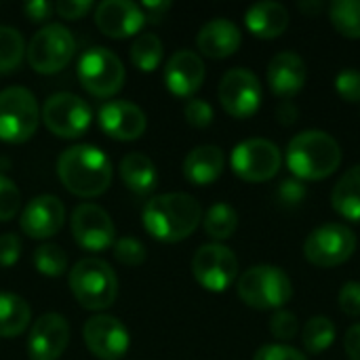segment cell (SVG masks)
Masks as SVG:
<instances>
[{
  "label": "cell",
  "mask_w": 360,
  "mask_h": 360,
  "mask_svg": "<svg viewBox=\"0 0 360 360\" xmlns=\"http://www.w3.org/2000/svg\"><path fill=\"white\" fill-rule=\"evenodd\" d=\"M300 8L306 13V15H319L323 8H325V2H321V0H302L300 2Z\"/></svg>",
  "instance_id": "c3c4849f"
},
{
  "label": "cell",
  "mask_w": 360,
  "mask_h": 360,
  "mask_svg": "<svg viewBox=\"0 0 360 360\" xmlns=\"http://www.w3.org/2000/svg\"><path fill=\"white\" fill-rule=\"evenodd\" d=\"M93 8L91 0H59L55 4V11L63 17V19H80L84 17L89 11Z\"/></svg>",
  "instance_id": "7bdbcfd3"
},
{
  "label": "cell",
  "mask_w": 360,
  "mask_h": 360,
  "mask_svg": "<svg viewBox=\"0 0 360 360\" xmlns=\"http://www.w3.org/2000/svg\"><path fill=\"white\" fill-rule=\"evenodd\" d=\"M91 118L93 114L89 103L82 97L68 91L49 95L42 105V120L46 129L57 137H65V139L80 137L89 129Z\"/></svg>",
  "instance_id": "8fae6325"
},
{
  "label": "cell",
  "mask_w": 360,
  "mask_h": 360,
  "mask_svg": "<svg viewBox=\"0 0 360 360\" xmlns=\"http://www.w3.org/2000/svg\"><path fill=\"white\" fill-rule=\"evenodd\" d=\"M162 42L156 34L152 32H146V34H139L135 38V42L131 44V61L143 70V72H152L160 65L162 61Z\"/></svg>",
  "instance_id": "4dcf8cb0"
},
{
  "label": "cell",
  "mask_w": 360,
  "mask_h": 360,
  "mask_svg": "<svg viewBox=\"0 0 360 360\" xmlns=\"http://www.w3.org/2000/svg\"><path fill=\"white\" fill-rule=\"evenodd\" d=\"M238 297L255 310H281L293 297V283L283 268L253 266L236 283Z\"/></svg>",
  "instance_id": "5b68a950"
},
{
  "label": "cell",
  "mask_w": 360,
  "mask_h": 360,
  "mask_svg": "<svg viewBox=\"0 0 360 360\" xmlns=\"http://www.w3.org/2000/svg\"><path fill=\"white\" fill-rule=\"evenodd\" d=\"M78 80L95 97H112L124 84V65L105 46H93L78 59Z\"/></svg>",
  "instance_id": "ba28073f"
},
{
  "label": "cell",
  "mask_w": 360,
  "mask_h": 360,
  "mask_svg": "<svg viewBox=\"0 0 360 360\" xmlns=\"http://www.w3.org/2000/svg\"><path fill=\"white\" fill-rule=\"evenodd\" d=\"M205 82L202 57L190 49L175 51L165 65V84L173 95L190 97Z\"/></svg>",
  "instance_id": "ffe728a7"
},
{
  "label": "cell",
  "mask_w": 360,
  "mask_h": 360,
  "mask_svg": "<svg viewBox=\"0 0 360 360\" xmlns=\"http://www.w3.org/2000/svg\"><path fill=\"white\" fill-rule=\"evenodd\" d=\"M99 127L112 139L133 141L143 135L148 120L139 105L124 99H116V101H105L99 108Z\"/></svg>",
  "instance_id": "d6986e66"
},
{
  "label": "cell",
  "mask_w": 360,
  "mask_h": 360,
  "mask_svg": "<svg viewBox=\"0 0 360 360\" xmlns=\"http://www.w3.org/2000/svg\"><path fill=\"white\" fill-rule=\"evenodd\" d=\"M240 42H243L240 27L234 21L224 19V17L207 21L196 36L198 51L213 59H224V57L234 55Z\"/></svg>",
  "instance_id": "7402d4cb"
},
{
  "label": "cell",
  "mask_w": 360,
  "mask_h": 360,
  "mask_svg": "<svg viewBox=\"0 0 360 360\" xmlns=\"http://www.w3.org/2000/svg\"><path fill=\"white\" fill-rule=\"evenodd\" d=\"M70 289L82 308L105 310L118 297V278L108 262L84 257L70 270Z\"/></svg>",
  "instance_id": "277c9868"
},
{
  "label": "cell",
  "mask_w": 360,
  "mask_h": 360,
  "mask_svg": "<svg viewBox=\"0 0 360 360\" xmlns=\"http://www.w3.org/2000/svg\"><path fill=\"white\" fill-rule=\"evenodd\" d=\"M82 338L89 352L99 360H118L129 350L127 327L108 314L91 316L82 327Z\"/></svg>",
  "instance_id": "9a60e30c"
},
{
  "label": "cell",
  "mask_w": 360,
  "mask_h": 360,
  "mask_svg": "<svg viewBox=\"0 0 360 360\" xmlns=\"http://www.w3.org/2000/svg\"><path fill=\"white\" fill-rule=\"evenodd\" d=\"M356 234L346 224H325L312 230L304 243V255L312 266L335 268L348 262L356 251Z\"/></svg>",
  "instance_id": "9c48e42d"
},
{
  "label": "cell",
  "mask_w": 360,
  "mask_h": 360,
  "mask_svg": "<svg viewBox=\"0 0 360 360\" xmlns=\"http://www.w3.org/2000/svg\"><path fill=\"white\" fill-rule=\"evenodd\" d=\"M74 51H76V40L72 32L61 23H46L32 36L25 55H27V63L36 72L53 74L70 63Z\"/></svg>",
  "instance_id": "52a82bcc"
},
{
  "label": "cell",
  "mask_w": 360,
  "mask_h": 360,
  "mask_svg": "<svg viewBox=\"0 0 360 360\" xmlns=\"http://www.w3.org/2000/svg\"><path fill=\"white\" fill-rule=\"evenodd\" d=\"M70 226H72L74 240L86 251H103L110 245H114L116 238L114 221L108 215V211L101 209L99 205L93 202L78 205L72 213Z\"/></svg>",
  "instance_id": "5bb4252c"
},
{
  "label": "cell",
  "mask_w": 360,
  "mask_h": 360,
  "mask_svg": "<svg viewBox=\"0 0 360 360\" xmlns=\"http://www.w3.org/2000/svg\"><path fill=\"white\" fill-rule=\"evenodd\" d=\"M344 348H346V354L350 360H360V323L352 325L348 331H346V338H344Z\"/></svg>",
  "instance_id": "bcb514c9"
},
{
  "label": "cell",
  "mask_w": 360,
  "mask_h": 360,
  "mask_svg": "<svg viewBox=\"0 0 360 360\" xmlns=\"http://www.w3.org/2000/svg\"><path fill=\"white\" fill-rule=\"evenodd\" d=\"M245 23L249 32L257 38H278L289 27V11L281 2L262 0L249 6V11L245 13Z\"/></svg>",
  "instance_id": "603a6c76"
},
{
  "label": "cell",
  "mask_w": 360,
  "mask_h": 360,
  "mask_svg": "<svg viewBox=\"0 0 360 360\" xmlns=\"http://www.w3.org/2000/svg\"><path fill=\"white\" fill-rule=\"evenodd\" d=\"M276 120L285 127H291L300 120V108L291 99H283L276 108Z\"/></svg>",
  "instance_id": "f6af8a7d"
},
{
  "label": "cell",
  "mask_w": 360,
  "mask_h": 360,
  "mask_svg": "<svg viewBox=\"0 0 360 360\" xmlns=\"http://www.w3.org/2000/svg\"><path fill=\"white\" fill-rule=\"evenodd\" d=\"M146 255L148 251L143 243L133 236H122L114 243V257L122 266H141L146 262Z\"/></svg>",
  "instance_id": "836d02e7"
},
{
  "label": "cell",
  "mask_w": 360,
  "mask_h": 360,
  "mask_svg": "<svg viewBox=\"0 0 360 360\" xmlns=\"http://www.w3.org/2000/svg\"><path fill=\"white\" fill-rule=\"evenodd\" d=\"M270 331L278 342H291L300 331L297 316L289 310H276L270 321Z\"/></svg>",
  "instance_id": "d590c367"
},
{
  "label": "cell",
  "mask_w": 360,
  "mask_h": 360,
  "mask_svg": "<svg viewBox=\"0 0 360 360\" xmlns=\"http://www.w3.org/2000/svg\"><path fill=\"white\" fill-rule=\"evenodd\" d=\"M342 165L338 139L325 131L308 129L297 133L287 146V167L297 179H325Z\"/></svg>",
  "instance_id": "3957f363"
},
{
  "label": "cell",
  "mask_w": 360,
  "mask_h": 360,
  "mask_svg": "<svg viewBox=\"0 0 360 360\" xmlns=\"http://www.w3.org/2000/svg\"><path fill=\"white\" fill-rule=\"evenodd\" d=\"M34 266L40 274L44 276H61L65 274L68 270V255L65 251L55 245V243H46V245H40L36 251H34Z\"/></svg>",
  "instance_id": "d6a6232c"
},
{
  "label": "cell",
  "mask_w": 360,
  "mask_h": 360,
  "mask_svg": "<svg viewBox=\"0 0 360 360\" xmlns=\"http://www.w3.org/2000/svg\"><path fill=\"white\" fill-rule=\"evenodd\" d=\"M340 308L344 314L356 319L360 316V283L359 281H348L342 285L340 295H338Z\"/></svg>",
  "instance_id": "ab89813d"
},
{
  "label": "cell",
  "mask_w": 360,
  "mask_h": 360,
  "mask_svg": "<svg viewBox=\"0 0 360 360\" xmlns=\"http://www.w3.org/2000/svg\"><path fill=\"white\" fill-rule=\"evenodd\" d=\"M281 162H283V156H281L278 146L262 137L240 141L232 150V156H230L232 171L240 179L251 181V184H262V181L272 179L278 173Z\"/></svg>",
  "instance_id": "30bf717a"
},
{
  "label": "cell",
  "mask_w": 360,
  "mask_h": 360,
  "mask_svg": "<svg viewBox=\"0 0 360 360\" xmlns=\"http://www.w3.org/2000/svg\"><path fill=\"white\" fill-rule=\"evenodd\" d=\"M329 19L342 36L360 38V0H333Z\"/></svg>",
  "instance_id": "f1b7e54d"
},
{
  "label": "cell",
  "mask_w": 360,
  "mask_h": 360,
  "mask_svg": "<svg viewBox=\"0 0 360 360\" xmlns=\"http://www.w3.org/2000/svg\"><path fill=\"white\" fill-rule=\"evenodd\" d=\"M21 255V240L17 234H2L0 236V266H13Z\"/></svg>",
  "instance_id": "b9f144b4"
},
{
  "label": "cell",
  "mask_w": 360,
  "mask_h": 360,
  "mask_svg": "<svg viewBox=\"0 0 360 360\" xmlns=\"http://www.w3.org/2000/svg\"><path fill=\"white\" fill-rule=\"evenodd\" d=\"M276 198L281 200L283 207H300L306 198V186L302 179L297 177H291V179H283L278 190H276Z\"/></svg>",
  "instance_id": "8d00e7d4"
},
{
  "label": "cell",
  "mask_w": 360,
  "mask_h": 360,
  "mask_svg": "<svg viewBox=\"0 0 360 360\" xmlns=\"http://www.w3.org/2000/svg\"><path fill=\"white\" fill-rule=\"evenodd\" d=\"M184 114H186V120L192 127H196V129H205V127H209L213 122V108H211V103L205 101V99H198V97H194V99H190L186 103Z\"/></svg>",
  "instance_id": "74e56055"
},
{
  "label": "cell",
  "mask_w": 360,
  "mask_h": 360,
  "mask_svg": "<svg viewBox=\"0 0 360 360\" xmlns=\"http://www.w3.org/2000/svg\"><path fill=\"white\" fill-rule=\"evenodd\" d=\"M202 226L205 232L215 238V240H226L230 238L236 228H238V213L232 205L228 202H215L213 207H209V211L202 217Z\"/></svg>",
  "instance_id": "83f0119b"
},
{
  "label": "cell",
  "mask_w": 360,
  "mask_h": 360,
  "mask_svg": "<svg viewBox=\"0 0 360 360\" xmlns=\"http://www.w3.org/2000/svg\"><path fill=\"white\" fill-rule=\"evenodd\" d=\"M40 120L34 93L25 86H8L0 91V139L8 143L27 141Z\"/></svg>",
  "instance_id": "8992f818"
},
{
  "label": "cell",
  "mask_w": 360,
  "mask_h": 360,
  "mask_svg": "<svg viewBox=\"0 0 360 360\" xmlns=\"http://www.w3.org/2000/svg\"><path fill=\"white\" fill-rule=\"evenodd\" d=\"M70 344V325L57 312L42 314L27 338L30 360H57Z\"/></svg>",
  "instance_id": "2e32d148"
},
{
  "label": "cell",
  "mask_w": 360,
  "mask_h": 360,
  "mask_svg": "<svg viewBox=\"0 0 360 360\" xmlns=\"http://www.w3.org/2000/svg\"><path fill=\"white\" fill-rule=\"evenodd\" d=\"M143 228L160 243H179L194 234L202 221L200 202L186 192L152 196L141 213Z\"/></svg>",
  "instance_id": "6da1fadb"
},
{
  "label": "cell",
  "mask_w": 360,
  "mask_h": 360,
  "mask_svg": "<svg viewBox=\"0 0 360 360\" xmlns=\"http://www.w3.org/2000/svg\"><path fill=\"white\" fill-rule=\"evenodd\" d=\"M226 167V154L217 146H198L184 160V175L190 184H213Z\"/></svg>",
  "instance_id": "cb8c5ba5"
},
{
  "label": "cell",
  "mask_w": 360,
  "mask_h": 360,
  "mask_svg": "<svg viewBox=\"0 0 360 360\" xmlns=\"http://www.w3.org/2000/svg\"><path fill=\"white\" fill-rule=\"evenodd\" d=\"M308 78V68L302 55L295 51L276 53L268 63V84L274 95L283 99H291L297 95Z\"/></svg>",
  "instance_id": "44dd1931"
},
{
  "label": "cell",
  "mask_w": 360,
  "mask_h": 360,
  "mask_svg": "<svg viewBox=\"0 0 360 360\" xmlns=\"http://www.w3.org/2000/svg\"><path fill=\"white\" fill-rule=\"evenodd\" d=\"M331 205L342 217L360 221V165L350 167L340 177L331 192Z\"/></svg>",
  "instance_id": "484cf974"
},
{
  "label": "cell",
  "mask_w": 360,
  "mask_h": 360,
  "mask_svg": "<svg viewBox=\"0 0 360 360\" xmlns=\"http://www.w3.org/2000/svg\"><path fill=\"white\" fill-rule=\"evenodd\" d=\"M141 8H143L146 17H150L152 21H160L162 15L171 8V2H167V0H146L141 4Z\"/></svg>",
  "instance_id": "7dc6e473"
},
{
  "label": "cell",
  "mask_w": 360,
  "mask_h": 360,
  "mask_svg": "<svg viewBox=\"0 0 360 360\" xmlns=\"http://www.w3.org/2000/svg\"><path fill=\"white\" fill-rule=\"evenodd\" d=\"M217 95H219L221 108L230 116L249 118L259 110L264 91H262L259 78L251 70L232 68L221 76Z\"/></svg>",
  "instance_id": "4fadbf2b"
},
{
  "label": "cell",
  "mask_w": 360,
  "mask_h": 360,
  "mask_svg": "<svg viewBox=\"0 0 360 360\" xmlns=\"http://www.w3.org/2000/svg\"><path fill=\"white\" fill-rule=\"evenodd\" d=\"M253 360H308L304 352L297 348H291L287 344H266L262 346Z\"/></svg>",
  "instance_id": "60d3db41"
},
{
  "label": "cell",
  "mask_w": 360,
  "mask_h": 360,
  "mask_svg": "<svg viewBox=\"0 0 360 360\" xmlns=\"http://www.w3.org/2000/svg\"><path fill=\"white\" fill-rule=\"evenodd\" d=\"M21 207V194L13 179L0 173V221H8Z\"/></svg>",
  "instance_id": "e575fe53"
},
{
  "label": "cell",
  "mask_w": 360,
  "mask_h": 360,
  "mask_svg": "<svg viewBox=\"0 0 360 360\" xmlns=\"http://www.w3.org/2000/svg\"><path fill=\"white\" fill-rule=\"evenodd\" d=\"M32 319L30 304L15 293H0V338L21 335Z\"/></svg>",
  "instance_id": "4316f807"
},
{
  "label": "cell",
  "mask_w": 360,
  "mask_h": 360,
  "mask_svg": "<svg viewBox=\"0 0 360 360\" xmlns=\"http://www.w3.org/2000/svg\"><path fill=\"white\" fill-rule=\"evenodd\" d=\"M120 177L124 186L135 194L152 192L158 181L156 165L141 152H131L120 160Z\"/></svg>",
  "instance_id": "d4e9b609"
},
{
  "label": "cell",
  "mask_w": 360,
  "mask_h": 360,
  "mask_svg": "<svg viewBox=\"0 0 360 360\" xmlns=\"http://www.w3.org/2000/svg\"><path fill=\"white\" fill-rule=\"evenodd\" d=\"M53 8L55 6L46 0H27L23 4V11H25L27 19H32V21H44L53 13Z\"/></svg>",
  "instance_id": "ee69618b"
},
{
  "label": "cell",
  "mask_w": 360,
  "mask_h": 360,
  "mask_svg": "<svg viewBox=\"0 0 360 360\" xmlns=\"http://www.w3.org/2000/svg\"><path fill=\"white\" fill-rule=\"evenodd\" d=\"M302 342L308 354H321L335 342V325L327 316H312L302 331Z\"/></svg>",
  "instance_id": "f546056e"
},
{
  "label": "cell",
  "mask_w": 360,
  "mask_h": 360,
  "mask_svg": "<svg viewBox=\"0 0 360 360\" xmlns=\"http://www.w3.org/2000/svg\"><path fill=\"white\" fill-rule=\"evenodd\" d=\"M25 55L23 36L11 25H0V74H8L19 68Z\"/></svg>",
  "instance_id": "1f68e13d"
},
{
  "label": "cell",
  "mask_w": 360,
  "mask_h": 360,
  "mask_svg": "<svg viewBox=\"0 0 360 360\" xmlns=\"http://www.w3.org/2000/svg\"><path fill=\"white\" fill-rule=\"evenodd\" d=\"M65 221V207L53 194H40L27 202L21 213L19 226L30 238H51L55 236Z\"/></svg>",
  "instance_id": "e0dca14e"
},
{
  "label": "cell",
  "mask_w": 360,
  "mask_h": 360,
  "mask_svg": "<svg viewBox=\"0 0 360 360\" xmlns=\"http://www.w3.org/2000/svg\"><path fill=\"white\" fill-rule=\"evenodd\" d=\"M335 89L342 99L356 103L360 101V72L359 70H342L335 78Z\"/></svg>",
  "instance_id": "f35d334b"
},
{
  "label": "cell",
  "mask_w": 360,
  "mask_h": 360,
  "mask_svg": "<svg viewBox=\"0 0 360 360\" xmlns=\"http://www.w3.org/2000/svg\"><path fill=\"white\" fill-rule=\"evenodd\" d=\"M192 274L200 287L213 293L226 291L238 276V259L232 249L219 243L202 245L192 259Z\"/></svg>",
  "instance_id": "7c38bea8"
},
{
  "label": "cell",
  "mask_w": 360,
  "mask_h": 360,
  "mask_svg": "<svg viewBox=\"0 0 360 360\" xmlns=\"http://www.w3.org/2000/svg\"><path fill=\"white\" fill-rule=\"evenodd\" d=\"M95 23L110 38H127L146 23V13L131 0H103L95 6Z\"/></svg>",
  "instance_id": "ac0fdd59"
},
{
  "label": "cell",
  "mask_w": 360,
  "mask_h": 360,
  "mask_svg": "<svg viewBox=\"0 0 360 360\" xmlns=\"http://www.w3.org/2000/svg\"><path fill=\"white\" fill-rule=\"evenodd\" d=\"M57 175L72 194L95 198L110 188L114 169L103 150L91 143H78L61 152Z\"/></svg>",
  "instance_id": "7a4b0ae2"
}]
</instances>
